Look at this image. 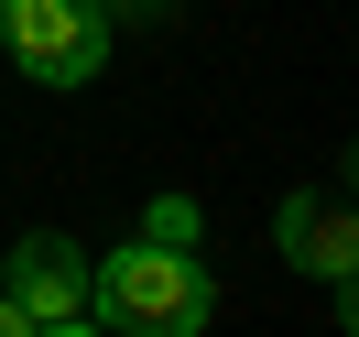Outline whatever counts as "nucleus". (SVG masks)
I'll return each mask as SVG.
<instances>
[{
	"mask_svg": "<svg viewBox=\"0 0 359 337\" xmlns=\"http://www.w3.org/2000/svg\"><path fill=\"white\" fill-rule=\"evenodd\" d=\"M88 305L109 315V337H196L207 326V261L142 240V250H120V261L88 272Z\"/></svg>",
	"mask_w": 359,
	"mask_h": 337,
	"instance_id": "nucleus-1",
	"label": "nucleus"
},
{
	"mask_svg": "<svg viewBox=\"0 0 359 337\" xmlns=\"http://www.w3.org/2000/svg\"><path fill=\"white\" fill-rule=\"evenodd\" d=\"M0 22H11V55L44 88H88L98 55H109V11L98 0H0Z\"/></svg>",
	"mask_w": 359,
	"mask_h": 337,
	"instance_id": "nucleus-2",
	"label": "nucleus"
},
{
	"mask_svg": "<svg viewBox=\"0 0 359 337\" xmlns=\"http://www.w3.org/2000/svg\"><path fill=\"white\" fill-rule=\"evenodd\" d=\"M0 305H22L33 326H66V315H88V261H76V240L33 228V240L11 250V294H0Z\"/></svg>",
	"mask_w": 359,
	"mask_h": 337,
	"instance_id": "nucleus-3",
	"label": "nucleus"
},
{
	"mask_svg": "<svg viewBox=\"0 0 359 337\" xmlns=\"http://www.w3.org/2000/svg\"><path fill=\"white\" fill-rule=\"evenodd\" d=\"M283 250L305 272H327V283H348V261H359V228H348V196H337V185H305V196H283Z\"/></svg>",
	"mask_w": 359,
	"mask_h": 337,
	"instance_id": "nucleus-4",
	"label": "nucleus"
},
{
	"mask_svg": "<svg viewBox=\"0 0 359 337\" xmlns=\"http://www.w3.org/2000/svg\"><path fill=\"white\" fill-rule=\"evenodd\" d=\"M153 240H163V250H185V240H196V207L163 196V207H153Z\"/></svg>",
	"mask_w": 359,
	"mask_h": 337,
	"instance_id": "nucleus-5",
	"label": "nucleus"
},
{
	"mask_svg": "<svg viewBox=\"0 0 359 337\" xmlns=\"http://www.w3.org/2000/svg\"><path fill=\"white\" fill-rule=\"evenodd\" d=\"M0 337H33V315H22V305H0Z\"/></svg>",
	"mask_w": 359,
	"mask_h": 337,
	"instance_id": "nucleus-6",
	"label": "nucleus"
},
{
	"mask_svg": "<svg viewBox=\"0 0 359 337\" xmlns=\"http://www.w3.org/2000/svg\"><path fill=\"white\" fill-rule=\"evenodd\" d=\"M33 337H109V326H76V315H66V326H33Z\"/></svg>",
	"mask_w": 359,
	"mask_h": 337,
	"instance_id": "nucleus-7",
	"label": "nucleus"
}]
</instances>
